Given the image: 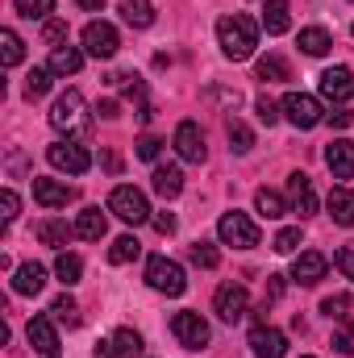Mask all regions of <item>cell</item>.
<instances>
[{
	"instance_id": "6da1fadb",
	"label": "cell",
	"mask_w": 354,
	"mask_h": 358,
	"mask_svg": "<svg viewBox=\"0 0 354 358\" xmlns=\"http://www.w3.org/2000/svg\"><path fill=\"white\" fill-rule=\"evenodd\" d=\"M217 42H221V55H225V59L242 63V59H250L255 46H259V25H255L246 13H229V17L217 21Z\"/></svg>"
},
{
	"instance_id": "7a4b0ae2",
	"label": "cell",
	"mask_w": 354,
	"mask_h": 358,
	"mask_svg": "<svg viewBox=\"0 0 354 358\" xmlns=\"http://www.w3.org/2000/svg\"><path fill=\"white\" fill-rule=\"evenodd\" d=\"M50 125L59 129V134H67V138H84L92 129V117H88V104H84V96L76 88H67L59 100H55V108H50Z\"/></svg>"
},
{
	"instance_id": "3957f363",
	"label": "cell",
	"mask_w": 354,
	"mask_h": 358,
	"mask_svg": "<svg viewBox=\"0 0 354 358\" xmlns=\"http://www.w3.org/2000/svg\"><path fill=\"white\" fill-rule=\"evenodd\" d=\"M146 283H150L155 292H163V296H183V287H187L183 267H179L176 259H167V255H155V259L146 263Z\"/></svg>"
},
{
	"instance_id": "277c9868",
	"label": "cell",
	"mask_w": 354,
	"mask_h": 358,
	"mask_svg": "<svg viewBox=\"0 0 354 358\" xmlns=\"http://www.w3.org/2000/svg\"><path fill=\"white\" fill-rule=\"evenodd\" d=\"M279 108H283V117H288L296 129H313V125H321V121H325L321 100H317V96H309V92H288Z\"/></svg>"
},
{
	"instance_id": "5b68a950",
	"label": "cell",
	"mask_w": 354,
	"mask_h": 358,
	"mask_svg": "<svg viewBox=\"0 0 354 358\" xmlns=\"http://www.w3.org/2000/svg\"><path fill=\"white\" fill-rule=\"evenodd\" d=\"M108 213H117L125 225H142V221H150V204H146V196H142L138 187H129V183L113 187V196H108Z\"/></svg>"
},
{
	"instance_id": "8992f818",
	"label": "cell",
	"mask_w": 354,
	"mask_h": 358,
	"mask_svg": "<svg viewBox=\"0 0 354 358\" xmlns=\"http://www.w3.org/2000/svg\"><path fill=\"white\" fill-rule=\"evenodd\" d=\"M217 234H221V242L225 246H234V250H250V246H259V225L246 217V213H225L221 221H217Z\"/></svg>"
},
{
	"instance_id": "52a82bcc",
	"label": "cell",
	"mask_w": 354,
	"mask_h": 358,
	"mask_svg": "<svg viewBox=\"0 0 354 358\" xmlns=\"http://www.w3.org/2000/svg\"><path fill=\"white\" fill-rule=\"evenodd\" d=\"M171 334H176V342L183 350H204L208 338H213V329H208V321L200 313H176L171 317Z\"/></svg>"
},
{
	"instance_id": "ba28073f",
	"label": "cell",
	"mask_w": 354,
	"mask_h": 358,
	"mask_svg": "<svg viewBox=\"0 0 354 358\" xmlns=\"http://www.w3.org/2000/svg\"><path fill=\"white\" fill-rule=\"evenodd\" d=\"M46 159H50L55 171H67V176H84L92 167V155L80 142H71V138H67V142H55V146L46 150Z\"/></svg>"
},
{
	"instance_id": "9c48e42d",
	"label": "cell",
	"mask_w": 354,
	"mask_h": 358,
	"mask_svg": "<svg viewBox=\"0 0 354 358\" xmlns=\"http://www.w3.org/2000/svg\"><path fill=\"white\" fill-rule=\"evenodd\" d=\"M213 308H217V317H221L225 325H234V321H242V317H246L250 296H246V287H242V283H221V287H217V296H213Z\"/></svg>"
},
{
	"instance_id": "30bf717a",
	"label": "cell",
	"mask_w": 354,
	"mask_h": 358,
	"mask_svg": "<svg viewBox=\"0 0 354 358\" xmlns=\"http://www.w3.org/2000/svg\"><path fill=\"white\" fill-rule=\"evenodd\" d=\"M117 46H121V38H117V29L108 21H88V29H84V55H92V59H113Z\"/></svg>"
},
{
	"instance_id": "8fae6325",
	"label": "cell",
	"mask_w": 354,
	"mask_h": 358,
	"mask_svg": "<svg viewBox=\"0 0 354 358\" xmlns=\"http://www.w3.org/2000/svg\"><path fill=\"white\" fill-rule=\"evenodd\" d=\"M25 338H29V346H34L42 358H59V355H63V346H59V334H55L50 317H34V321L25 325Z\"/></svg>"
},
{
	"instance_id": "7c38bea8",
	"label": "cell",
	"mask_w": 354,
	"mask_h": 358,
	"mask_svg": "<svg viewBox=\"0 0 354 358\" xmlns=\"http://www.w3.org/2000/svg\"><path fill=\"white\" fill-rule=\"evenodd\" d=\"M321 96H325L330 104H346V100H354L351 67H330V71H321Z\"/></svg>"
},
{
	"instance_id": "4fadbf2b",
	"label": "cell",
	"mask_w": 354,
	"mask_h": 358,
	"mask_svg": "<svg viewBox=\"0 0 354 358\" xmlns=\"http://www.w3.org/2000/svg\"><path fill=\"white\" fill-rule=\"evenodd\" d=\"M325 267H330V259H325L321 250H300L296 263H292V279H296L300 287H313V283L325 279Z\"/></svg>"
},
{
	"instance_id": "5bb4252c",
	"label": "cell",
	"mask_w": 354,
	"mask_h": 358,
	"mask_svg": "<svg viewBox=\"0 0 354 358\" xmlns=\"http://www.w3.org/2000/svg\"><path fill=\"white\" fill-rule=\"evenodd\" d=\"M250 350H255V358H283L288 355V338L275 329V325H255L250 329Z\"/></svg>"
},
{
	"instance_id": "9a60e30c",
	"label": "cell",
	"mask_w": 354,
	"mask_h": 358,
	"mask_svg": "<svg viewBox=\"0 0 354 358\" xmlns=\"http://www.w3.org/2000/svg\"><path fill=\"white\" fill-rule=\"evenodd\" d=\"M176 150L183 163H204V155H208V146H204V134H200V125L196 121H183L176 129Z\"/></svg>"
},
{
	"instance_id": "2e32d148",
	"label": "cell",
	"mask_w": 354,
	"mask_h": 358,
	"mask_svg": "<svg viewBox=\"0 0 354 358\" xmlns=\"http://www.w3.org/2000/svg\"><path fill=\"white\" fill-rule=\"evenodd\" d=\"M34 200H38L42 208H67V204L76 200V192H71L67 183H59V179H38L34 176Z\"/></svg>"
},
{
	"instance_id": "e0dca14e",
	"label": "cell",
	"mask_w": 354,
	"mask_h": 358,
	"mask_svg": "<svg viewBox=\"0 0 354 358\" xmlns=\"http://www.w3.org/2000/svg\"><path fill=\"white\" fill-rule=\"evenodd\" d=\"M325 167L334 171V179H354V142L334 138L325 146Z\"/></svg>"
},
{
	"instance_id": "ac0fdd59",
	"label": "cell",
	"mask_w": 354,
	"mask_h": 358,
	"mask_svg": "<svg viewBox=\"0 0 354 358\" xmlns=\"http://www.w3.org/2000/svg\"><path fill=\"white\" fill-rule=\"evenodd\" d=\"M288 192H292V208L300 213V217H313L317 213V192H313V183L304 171H292L288 176Z\"/></svg>"
},
{
	"instance_id": "d6986e66",
	"label": "cell",
	"mask_w": 354,
	"mask_h": 358,
	"mask_svg": "<svg viewBox=\"0 0 354 358\" xmlns=\"http://www.w3.org/2000/svg\"><path fill=\"white\" fill-rule=\"evenodd\" d=\"M108 234V221H104V213L96 208V204H88L80 217H76V238H84V242H100Z\"/></svg>"
},
{
	"instance_id": "ffe728a7",
	"label": "cell",
	"mask_w": 354,
	"mask_h": 358,
	"mask_svg": "<svg viewBox=\"0 0 354 358\" xmlns=\"http://www.w3.org/2000/svg\"><path fill=\"white\" fill-rule=\"evenodd\" d=\"M46 287V271L38 267V263H25V267L13 271V292L17 296H38Z\"/></svg>"
},
{
	"instance_id": "44dd1931",
	"label": "cell",
	"mask_w": 354,
	"mask_h": 358,
	"mask_svg": "<svg viewBox=\"0 0 354 358\" xmlns=\"http://www.w3.org/2000/svg\"><path fill=\"white\" fill-rule=\"evenodd\" d=\"M34 234H38V242H42V246H55V250H63V246L71 242L76 225H67V221H55V217H50V221H38V229H34Z\"/></svg>"
},
{
	"instance_id": "7402d4cb",
	"label": "cell",
	"mask_w": 354,
	"mask_h": 358,
	"mask_svg": "<svg viewBox=\"0 0 354 358\" xmlns=\"http://www.w3.org/2000/svg\"><path fill=\"white\" fill-rule=\"evenodd\" d=\"M117 8H121L125 25H134V29H150L155 25V4L150 0H117Z\"/></svg>"
},
{
	"instance_id": "603a6c76",
	"label": "cell",
	"mask_w": 354,
	"mask_h": 358,
	"mask_svg": "<svg viewBox=\"0 0 354 358\" xmlns=\"http://www.w3.org/2000/svg\"><path fill=\"white\" fill-rule=\"evenodd\" d=\"M84 67V50L80 46H55L50 50V71L55 76H76Z\"/></svg>"
},
{
	"instance_id": "cb8c5ba5",
	"label": "cell",
	"mask_w": 354,
	"mask_h": 358,
	"mask_svg": "<svg viewBox=\"0 0 354 358\" xmlns=\"http://www.w3.org/2000/svg\"><path fill=\"white\" fill-rule=\"evenodd\" d=\"M325 204H330V217H334L338 225H346V229H351V225H354V192H346V187H334Z\"/></svg>"
},
{
	"instance_id": "d4e9b609",
	"label": "cell",
	"mask_w": 354,
	"mask_h": 358,
	"mask_svg": "<svg viewBox=\"0 0 354 358\" xmlns=\"http://www.w3.org/2000/svg\"><path fill=\"white\" fill-rule=\"evenodd\" d=\"M300 50L304 55H313V59H321L330 46H334V38H330V29H321V25H309V29H300Z\"/></svg>"
},
{
	"instance_id": "484cf974",
	"label": "cell",
	"mask_w": 354,
	"mask_h": 358,
	"mask_svg": "<svg viewBox=\"0 0 354 358\" xmlns=\"http://www.w3.org/2000/svg\"><path fill=\"white\" fill-rule=\"evenodd\" d=\"M155 192L163 196V200H176L179 192H183V171L179 167H155Z\"/></svg>"
},
{
	"instance_id": "4316f807",
	"label": "cell",
	"mask_w": 354,
	"mask_h": 358,
	"mask_svg": "<svg viewBox=\"0 0 354 358\" xmlns=\"http://www.w3.org/2000/svg\"><path fill=\"white\" fill-rule=\"evenodd\" d=\"M138 255H142V242H138L134 234H121V238L108 246V263H113V267H125V263H134Z\"/></svg>"
},
{
	"instance_id": "83f0119b",
	"label": "cell",
	"mask_w": 354,
	"mask_h": 358,
	"mask_svg": "<svg viewBox=\"0 0 354 358\" xmlns=\"http://www.w3.org/2000/svg\"><path fill=\"white\" fill-rule=\"evenodd\" d=\"M292 25L288 17V0H263V29L267 34H283Z\"/></svg>"
},
{
	"instance_id": "f1b7e54d",
	"label": "cell",
	"mask_w": 354,
	"mask_h": 358,
	"mask_svg": "<svg viewBox=\"0 0 354 358\" xmlns=\"http://www.w3.org/2000/svg\"><path fill=\"white\" fill-rule=\"evenodd\" d=\"M255 208L263 213L267 221H279V217L288 213V204H283V196H279V192H271V187H259V192H255Z\"/></svg>"
},
{
	"instance_id": "f546056e",
	"label": "cell",
	"mask_w": 354,
	"mask_h": 358,
	"mask_svg": "<svg viewBox=\"0 0 354 358\" xmlns=\"http://www.w3.org/2000/svg\"><path fill=\"white\" fill-rule=\"evenodd\" d=\"M25 59V42L13 34V29H0V63L4 67H17Z\"/></svg>"
},
{
	"instance_id": "4dcf8cb0",
	"label": "cell",
	"mask_w": 354,
	"mask_h": 358,
	"mask_svg": "<svg viewBox=\"0 0 354 358\" xmlns=\"http://www.w3.org/2000/svg\"><path fill=\"white\" fill-rule=\"evenodd\" d=\"M55 275L71 287V283H80V275H84V263H80V255H67V250H59V259H55Z\"/></svg>"
},
{
	"instance_id": "1f68e13d",
	"label": "cell",
	"mask_w": 354,
	"mask_h": 358,
	"mask_svg": "<svg viewBox=\"0 0 354 358\" xmlns=\"http://www.w3.org/2000/svg\"><path fill=\"white\" fill-rule=\"evenodd\" d=\"M259 80L279 84V80H292V71H288V63H283L279 55H267V59H259Z\"/></svg>"
},
{
	"instance_id": "d6a6232c",
	"label": "cell",
	"mask_w": 354,
	"mask_h": 358,
	"mask_svg": "<svg viewBox=\"0 0 354 358\" xmlns=\"http://www.w3.org/2000/svg\"><path fill=\"white\" fill-rule=\"evenodd\" d=\"M187 259H192V267H200V271H213L217 263H221L217 246H208V242H196V246H187Z\"/></svg>"
},
{
	"instance_id": "836d02e7",
	"label": "cell",
	"mask_w": 354,
	"mask_h": 358,
	"mask_svg": "<svg viewBox=\"0 0 354 358\" xmlns=\"http://www.w3.org/2000/svg\"><path fill=\"white\" fill-rule=\"evenodd\" d=\"M225 134H229V146H234L238 155H246V150L255 146V134H250V125H242V121H229Z\"/></svg>"
},
{
	"instance_id": "e575fe53",
	"label": "cell",
	"mask_w": 354,
	"mask_h": 358,
	"mask_svg": "<svg viewBox=\"0 0 354 358\" xmlns=\"http://www.w3.org/2000/svg\"><path fill=\"white\" fill-rule=\"evenodd\" d=\"M321 313H325V317H334V321H351V296H346V292L325 296V300H321Z\"/></svg>"
},
{
	"instance_id": "d590c367",
	"label": "cell",
	"mask_w": 354,
	"mask_h": 358,
	"mask_svg": "<svg viewBox=\"0 0 354 358\" xmlns=\"http://www.w3.org/2000/svg\"><path fill=\"white\" fill-rule=\"evenodd\" d=\"M50 76H55L50 67H34V71H29V80H25V96H29V100L46 96V92H50Z\"/></svg>"
},
{
	"instance_id": "8d00e7d4",
	"label": "cell",
	"mask_w": 354,
	"mask_h": 358,
	"mask_svg": "<svg viewBox=\"0 0 354 358\" xmlns=\"http://www.w3.org/2000/svg\"><path fill=\"white\" fill-rule=\"evenodd\" d=\"M113 346L121 350V358H138L142 355V338H138L134 329H117V334H113Z\"/></svg>"
},
{
	"instance_id": "74e56055",
	"label": "cell",
	"mask_w": 354,
	"mask_h": 358,
	"mask_svg": "<svg viewBox=\"0 0 354 358\" xmlns=\"http://www.w3.org/2000/svg\"><path fill=\"white\" fill-rule=\"evenodd\" d=\"M50 313H55V321H63V325H80V304H76L71 296H59V300L50 304Z\"/></svg>"
},
{
	"instance_id": "f35d334b",
	"label": "cell",
	"mask_w": 354,
	"mask_h": 358,
	"mask_svg": "<svg viewBox=\"0 0 354 358\" xmlns=\"http://www.w3.org/2000/svg\"><path fill=\"white\" fill-rule=\"evenodd\" d=\"M17 13L29 17V21H46L55 13V0H17Z\"/></svg>"
},
{
	"instance_id": "ab89813d",
	"label": "cell",
	"mask_w": 354,
	"mask_h": 358,
	"mask_svg": "<svg viewBox=\"0 0 354 358\" xmlns=\"http://www.w3.org/2000/svg\"><path fill=\"white\" fill-rule=\"evenodd\" d=\"M255 113H259V121H263V125H275V121L283 117V108H279L271 96H259V100H255Z\"/></svg>"
},
{
	"instance_id": "60d3db41",
	"label": "cell",
	"mask_w": 354,
	"mask_h": 358,
	"mask_svg": "<svg viewBox=\"0 0 354 358\" xmlns=\"http://www.w3.org/2000/svg\"><path fill=\"white\" fill-rule=\"evenodd\" d=\"M271 246H275L279 255H296V246H300V229H279Z\"/></svg>"
},
{
	"instance_id": "b9f144b4",
	"label": "cell",
	"mask_w": 354,
	"mask_h": 358,
	"mask_svg": "<svg viewBox=\"0 0 354 358\" xmlns=\"http://www.w3.org/2000/svg\"><path fill=\"white\" fill-rule=\"evenodd\" d=\"M159 150H163V142H159L155 134H146V138H138V159H146V163H155V159H159Z\"/></svg>"
},
{
	"instance_id": "7bdbcfd3",
	"label": "cell",
	"mask_w": 354,
	"mask_h": 358,
	"mask_svg": "<svg viewBox=\"0 0 354 358\" xmlns=\"http://www.w3.org/2000/svg\"><path fill=\"white\" fill-rule=\"evenodd\" d=\"M334 267L342 271L346 279H354V246H342V250H334Z\"/></svg>"
},
{
	"instance_id": "ee69618b",
	"label": "cell",
	"mask_w": 354,
	"mask_h": 358,
	"mask_svg": "<svg viewBox=\"0 0 354 358\" xmlns=\"http://www.w3.org/2000/svg\"><path fill=\"white\" fill-rule=\"evenodd\" d=\"M17 208H21L17 192H13V187H4V192H0V217H4V221H13V217H17Z\"/></svg>"
},
{
	"instance_id": "f6af8a7d",
	"label": "cell",
	"mask_w": 354,
	"mask_h": 358,
	"mask_svg": "<svg viewBox=\"0 0 354 358\" xmlns=\"http://www.w3.org/2000/svg\"><path fill=\"white\" fill-rule=\"evenodd\" d=\"M334 350L338 355H354V321H346L342 334H334Z\"/></svg>"
},
{
	"instance_id": "bcb514c9",
	"label": "cell",
	"mask_w": 354,
	"mask_h": 358,
	"mask_svg": "<svg viewBox=\"0 0 354 358\" xmlns=\"http://www.w3.org/2000/svg\"><path fill=\"white\" fill-rule=\"evenodd\" d=\"M325 121H330L334 129H346V125L354 121V113H351V108H342V104H334V108L325 113Z\"/></svg>"
},
{
	"instance_id": "7dc6e473",
	"label": "cell",
	"mask_w": 354,
	"mask_h": 358,
	"mask_svg": "<svg viewBox=\"0 0 354 358\" xmlns=\"http://www.w3.org/2000/svg\"><path fill=\"white\" fill-rule=\"evenodd\" d=\"M283 296V275H267V304Z\"/></svg>"
},
{
	"instance_id": "c3c4849f",
	"label": "cell",
	"mask_w": 354,
	"mask_h": 358,
	"mask_svg": "<svg viewBox=\"0 0 354 358\" xmlns=\"http://www.w3.org/2000/svg\"><path fill=\"white\" fill-rule=\"evenodd\" d=\"M46 38H50V42H63V38H67V25H63V21H46Z\"/></svg>"
},
{
	"instance_id": "681fc988",
	"label": "cell",
	"mask_w": 354,
	"mask_h": 358,
	"mask_svg": "<svg viewBox=\"0 0 354 358\" xmlns=\"http://www.w3.org/2000/svg\"><path fill=\"white\" fill-rule=\"evenodd\" d=\"M155 229H159V234H176V217H171V213H159V217H155Z\"/></svg>"
},
{
	"instance_id": "f907efd6",
	"label": "cell",
	"mask_w": 354,
	"mask_h": 358,
	"mask_svg": "<svg viewBox=\"0 0 354 358\" xmlns=\"http://www.w3.org/2000/svg\"><path fill=\"white\" fill-rule=\"evenodd\" d=\"M96 358H121V350L113 342H96Z\"/></svg>"
},
{
	"instance_id": "816d5d0a",
	"label": "cell",
	"mask_w": 354,
	"mask_h": 358,
	"mask_svg": "<svg viewBox=\"0 0 354 358\" xmlns=\"http://www.w3.org/2000/svg\"><path fill=\"white\" fill-rule=\"evenodd\" d=\"M96 113H100V117H117V100H100Z\"/></svg>"
},
{
	"instance_id": "f5cc1de1",
	"label": "cell",
	"mask_w": 354,
	"mask_h": 358,
	"mask_svg": "<svg viewBox=\"0 0 354 358\" xmlns=\"http://www.w3.org/2000/svg\"><path fill=\"white\" fill-rule=\"evenodd\" d=\"M80 8H88V13H100V8H104V0H80Z\"/></svg>"
},
{
	"instance_id": "db71d44e",
	"label": "cell",
	"mask_w": 354,
	"mask_h": 358,
	"mask_svg": "<svg viewBox=\"0 0 354 358\" xmlns=\"http://www.w3.org/2000/svg\"><path fill=\"white\" fill-rule=\"evenodd\" d=\"M304 358H309V355H304Z\"/></svg>"
},
{
	"instance_id": "11a10c76",
	"label": "cell",
	"mask_w": 354,
	"mask_h": 358,
	"mask_svg": "<svg viewBox=\"0 0 354 358\" xmlns=\"http://www.w3.org/2000/svg\"><path fill=\"white\" fill-rule=\"evenodd\" d=\"M351 29H354V25H351Z\"/></svg>"
}]
</instances>
